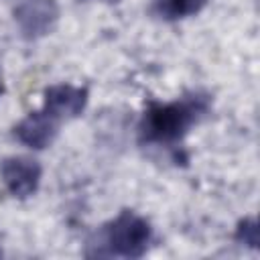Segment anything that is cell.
Listing matches in <instances>:
<instances>
[{
  "mask_svg": "<svg viewBox=\"0 0 260 260\" xmlns=\"http://www.w3.org/2000/svg\"><path fill=\"white\" fill-rule=\"evenodd\" d=\"M211 100L205 91H189L175 102H150L138 124L142 146H175L209 112Z\"/></svg>",
  "mask_w": 260,
  "mask_h": 260,
  "instance_id": "cell-1",
  "label": "cell"
},
{
  "mask_svg": "<svg viewBox=\"0 0 260 260\" xmlns=\"http://www.w3.org/2000/svg\"><path fill=\"white\" fill-rule=\"evenodd\" d=\"M152 242L150 223L132 209H122L85 242V258H142Z\"/></svg>",
  "mask_w": 260,
  "mask_h": 260,
  "instance_id": "cell-2",
  "label": "cell"
},
{
  "mask_svg": "<svg viewBox=\"0 0 260 260\" xmlns=\"http://www.w3.org/2000/svg\"><path fill=\"white\" fill-rule=\"evenodd\" d=\"M43 169L39 160L22 154L6 156L0 160V179L6 191L16 199H26L37 193Z\"/></svg>",
  "mask_w": 260,
  "mask_h": 260,
  "instance_id": "cell-3",
  "label": "cell"
},
{
  "mask_svg": "<svg viewBox=\"0 0 260 260\" xmlns=\"http://www.w3.org/2000/svg\"><path fill=\"white\" fill-rule=\"evenodd\" d=\"M14 22L26 41L49 35L59 20V4L55 0H22L14 8Z\"/></svg>",
  "mask_w": 260,
  "mask_h": 260,
  "instance_id": "cell-4",
  "label": "cell"
},
{
  "mask_svg": "<svg viewBox=\"0 0 260 260\" xmlns=\"http://www.w3.org/2000/svg\"><path fill=\"white\" fill-rule=\"evenodd\" d=\"M87 89L71 83H55L49 85L43 93V110L51 114L61 124L81 116L87 106Z\"/></svg>",
  "mask_w": 260,
  "mask_h": 260,
  "instance_id": "cell-5",
  "label": "cell"
},
{
  "mask_svg": "<svg viewBox=\"0 0 260 260\" xmlns=\"http://www.w3.org/2000/svg\"><path fill=\"white\" fill-rule=\"evenodd\" d=\"M59 126L61 122L55 120L51 114H47L43 108L37 112H28L12 130L14 138L35 150H43L47 146H51L59 134Z\"/></svg>",
  "mask_w": 260,
  "mask_h": 260,
  "instance_id": "cell-6",
  "label": "cell"
},
{
  "mask_svg": "<svg viewBox=\"0 0 260 260\" xmlns=\"http://www.w3.org/2000/svg\"><path fill=\"white\" fill-rule=\"evenodd\" d=\"M205 4L207 0H150V10L162 20H181L199 14Z\"/></svg>",
  "mask_w": 260,
  "mask_h": 260,
  "instance_id": "cell-7",
  "label": "cell"
},
{
  "mask_svg": "<svg viewBox=\"0 0 260 260\" xmlns=\"http://www.w3.org/2000/svg\"><path fill=\"white\" fill-rule=\"evenodd\" d=\"M234 238H236L238 244H244V246H250V248H258V244H260L258 221H256L254 217H244V219L238 223Z\"/></svg>",
  "mask_w": 260,
  "mask_h": 260,
  "instance_id": "cell-8",
  "label": "cell"
},
{
  "mask_svg": "<svg viewBox=\"0 0 260 260\" xmlns=\"http://www.w3.org/2000/svg\"><path fill=\"white\" fill-rule=\"evenodd\" d=\"M4 93V77H2V69H0V95Z\"/></svg>",
  "mask_w": 260,
  "mask_h": 260,
  "instance_id": "cell-9",
  "label": "cell"
},
{
  "mask_svg": "<svg viewBox=\"0 0 260 260\" xmlns=\"http://www.w3.org/2000/svg\"><path fill=\"white\" fill-rule=\"evenodd\" d=\"M81 2H89V0H81ZM98 2H110L112 4V2H118V0H98Z\"/></svg>",
  "mask_w": 260,
  "mask_h": 260,
  "instance_id": "cell-10",
  "label": "cell"
}]
</instances>
